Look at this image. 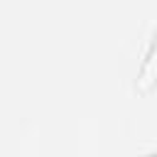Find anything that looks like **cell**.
Segmentation results:
<instances>
[{
  "mask_svg": "<svg viewBox=\"0 0 157 157\" xmlns=\"http://www.w3.org/2000/svg\"><path fill=\"white\" fill-rule=\"evenodd\" d=\"M155 83H157V29H155V37H152V42H150V49H147V54H145V61H142V66H140L135 88H137L140 93H147Z\"/></svg>",
  "mask_w": 157,
  "mask_h": 157,
  "instance_id": "obj_1",
  "label": "cell"
}]
</instances>
